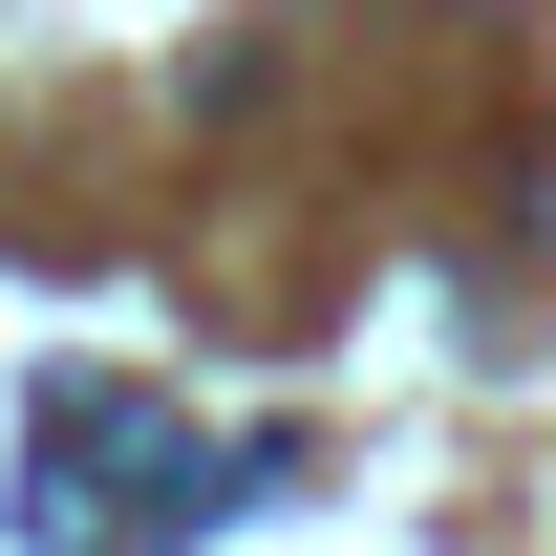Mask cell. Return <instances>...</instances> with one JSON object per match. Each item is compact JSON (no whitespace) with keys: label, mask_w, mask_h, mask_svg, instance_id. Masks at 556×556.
<instances>
[{"label":"cell","mask_w":556,"mask_h":556,"mask_svg":"<svg viewBox=\"0 0 556 556\" xmlns=\"http://www.w3.org/2000/svg\"><path fill=\"white\" fill-rule=\"evenodd\" d=\"M236 492H278V450L257 428L193 450L150 386H43V428H22V535L43 556H150V535H193V514H236Z\"/></svg>","instance_id":"6da1fadb"}]
</instances>
